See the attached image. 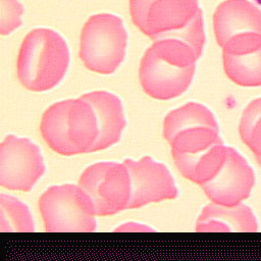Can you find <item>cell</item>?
I'll return each mask as SVG.
<instances>
[{"label": "cell", "mask_w": 261, "mask_h": 261, "mask_svg": "<svg viewBox=\"0 0 261 261\" xmlns=\"http://www.w3.org/2000/svg\"><path fill=\"white\" fill-rule=\"evenodd\" d=\"M45 172L40 148L28 138L8 135L0 144V186L29 192Z\"/></svg>", "instance_id": "ba28073f"}, {"label": "cell", "mask_w": 261, "mask_h": 261, "mask_svg": "<svg viewBox=\"0 0 261 261\" xmlns=\"http://www.w3.org/2000/svg\"><path fill=\"white\" fill-rule=\"evenodd\" d=\"M199 125L219 129L218 123L209 108L200 103L189 102L166 114L163 120V137L169 142L178 132Z\"/></svg>", "instance_id": "2e32d148"}, {"label": "cell", "mask_w": 261, "mask_h": 261, "mask_svg": "<svg viewBox=\"0 0 261 261\" xmlns=\"http://www.w3.org/2000/svg\"><path fill=\"white\" fill-rule=\"evenodd\" d=\"M223 68L227 77L242 87L261 86V34L243 33L222 47Z\"/></svg>", "instance_id": "8fae6325"}, {"label": "cell", "mask_w": 261, "mask_h": 261, "mask_svg": "<svg viewBox=\"0 0 261 261\" xmlns=\"http://www.w3.org/2000/svg\"><path fill=\"white\" fill-rule=\"evenodd\" d=\"M0 33L2 35H8L22 23L23 7L17 0H0Z\"/></svg>", "instance_id": "ffe728a7"}, {"label": "cell", "mask_w": 261, "mask_h": 261, "mask_svg": "<svg viewBox=\"0 0 261 261\" xmlns=\"http://www.w3.org/2000/svg\"><path fill=\"white\" fill-rule=\"evenodd\" d=\"M226 152L227 147L220 142L197 154L171 153V155L180 173L187 179L201 186L219 172L225 162Z\"/></svg>", "instance_id": "9a60e30c"}, {"label": "cell", "mask_w": 261, "mask_h": 261, "mask_svg": "<svg viewBox=\"0 0 261 261\" xmlns=\"http://www.w3.org/2000/svg\"><path fill=\"white\" fill-rule=\"evenodd\" d=\"M222 142L219 129L210 126H194L178 132L168 143L171 153L197 154Z\"/></svg>", "instance_id": "e0dca14e"}, {"label": "cell", "mask_w": 261, "mask_h": 261, "mask_svg": "<svg viewBox=\"0 0 261 261\" xmlns=\"http://www.w3.org/2000/svg\"><path fill=\"white\" fill-rule=\"evenodd\" d=\"M256 159H257V162H258V163H259V165H260V166H261V157H257V158H256Z\"/></svg>", "instance_id": "44dd1931"}, {"label": "cell", "mask_w": 261, "mask_h": 261, "mask_svg": "<svg viewBox=\"0 0 261 261\" xmlns=\"http://www.w3.org/2000/svg\"><path fill=\"white\" fill-rule=\"evenodd\" d=\"M79 186L92 199L97 215H112L127 209L132 188L124 162L103 161L88 166L80 176Z\"/></svg>", "instance_id": "52a82bcc"}, {"label": "cell", "mask_w": 261, "mask_h": 261, "mask_svg": "<svg viewBox=\"0 0 261 261\" xmlns=\"http://www.w3.org/2000/svg\"><path fill=\"white\" fill-rule=\"evenodd\" d=\"M130 175V199L127 209H136L147 204L177 197L178 191L168 168L150 156L139 160L125 159Z\"/></svg>", "instance_id": "9c48e42d"}, {"label": "cell", "mask_w": 261, "mask_h": 261, "mask_svg": "<svg viewBox=\"0 0 261 261\" xmlns=\"http://www.w3.org/2000/svg\"><path fill=\"white\" fill-rule=\"evenodd\" d=\"M126 44L127 33L119 16L94 14L82 29L79 56L89 70L111 74L123 61Z\"/></svg>", "instance_id": "5b68a950"}, {"label": "cell", "mask_w": 261, "mask_h": 261, "mask_svg": "<svg viewBox=\"0 0 261 261\" xmlns=\"http://www.w3.org/2000/svg\"><path fill=\"white\" fill-rule=\"evenodd\" d=\"M69 65V49L63 37L51 30L31 31L19 48L16 71L20 84L32 92H45L57 86Z\"/></svg>", "instance_id": "3957f363"}, {"label": "cell", "mask_w": 261, "mask_h": 261, "mask_svg": "<svg viewBox=\"0 0 261 261\" xmlns=\"http://www.w3.org/2000/svg\"><path fill=\"white\" fill-rule=\"evenodd\" d=\"M34 230V219L29 207L11 195L1 194L0 231L32 232Z\"/></svg>", "instance_id": "ac0fdd59"}, {"label": "cell", "mask_w": 261, "mask_h": 261, "mask_svg": "<svg viewBox=\"0 0 261 261\" xmlns=\"http://www.w3.org/2000/svg\"><path fill=\"white\" fill-rule=\"evenodd\" d=\"M198 58L191 45L181 40L153 41L140 62L139 80L144 92L157 100L180 96L193 81Z\"/></svg>", "instance_id": "7a4b0ae2"}, {"label": "cell", "mask_w": 261, "mask_h": 261, "mask_svg": "<svg viewBox=\"0 0 261 261\" xmlns=\"http://www.w3.org/2000/svg\"><path fill=\"white\" fill-rule=\"evenodd\" d=\"M93 107L98 122V138L91 152L101 151L116 144L126 120L120 99L107 91H93L81 96Z\"/></svg>", "instance_id": "4fadbf2b"}, {"label": "cell", "mask_w": 261, "mask_h": 261, "mask_svg": "<svg viewBox=\"0 0 261 261\" xmlns=\"http://www.w3.org/2000/svg\"><path fill=\"white\" fill-rule=\"evenodd\" d=\"M40 132L46 144L64 156L91 153L99 135L95 111L81 97L49 106L42 115Z\"/></svg>", "instance_id": "277c9868"}, {"label": "cell", "mask_w": 261, "mask_h": 261, "mask_svg": "<svg viewBox=\"0 0 261 261\" xmlns=\"http://www.w3.org/2000/svg\"><path fill=\"white\" fill-rule=\"evenodd\" d=\"M213 29L221 48L236 35L261 34V9L248 0H225L214 11Z\"/></svg>", "instance_id": "7c38bea8"}, {"label": "cell", "mask_w": 261, "mask_h": 261, "mask_svg": "<svg viewBox=\"0 0 261 261\" xmlns=\"http://www.w3.org/2000/svg\"><path fill=\"white\" fill-rule=\"evenodd\" d=\"M254 182V171L247 160L236 149L227 147L223 166L201 188L213 203L234 206L250 196Z\"/></svg>", "instance_id": "30bf717a"}, {"label": "cell", "mask_w": 261, "mask_h": 261, "mask_svg": "<svg viewBox=\"0 0 261 261\" xmlns=\"http://www.w3.org/2000/svg\"><path fill=\"white\" fill-rule=\"evenodd\" d=\"M129 13L135 25L152 41L178 39L202 55L206 38L199 0H129Z\"/></svg>", "instance_id": "6da1fadb"}, {"label": "cell", "mask_w": 261, "mask_h": 261, "mask_svg": "<svg viewBox=\"0 0 261 261\" xmlns=\"http://www.w3.org/2000/svg\"><path fill=\"white\" fill-rule=\"evenodd\" d=\"M39 209L46 231L92 232L97 227L94 203L76 185L48 188L39 198Z\"/></svg>", "instance_id": "8992f818"}, {"label": "cell", "mask_w": 261, "mask_h": 261, "mask_svg": "<svg viewBox=\"0 0 261 261\" xmlns=\"http://www.w3.org/2000/svg\"><path fill=\"white\" fill-rule=\"evenodd\" d=\"M255 1H256L258 4H260V5H261V0H255Z\"/></svg>", "instance_id": "7402d4cb"}, {"label": "cell", "mask_w": 261, "mask_h": 261, "mask_svg": "<svg viewBox=\"0 0 261 261\" xmlns=\"http://www.w3.org/2000/svg\"><path fill=\"white\" fill-rule=\"evenodd\" d=\"M240 137L255 157H261V98L251 101L244 109L240 124Z\"/></svg>", "instance_id": "d6986e66"}, {"label": "cell", "mask_w": 261, "mask_h": 261, "mask_svg": "<svg viewBox=\"0 0 261 261\" xmlns=\"http://www.w3.org/2000/svg\"><path fill=\"white\" fill-rule=\"evenodd\" d=\"M257 229L252 209L243 203L224 206L212 202L202 209L196 223V231L255 232Z\"/></svg>", "instance_id": "5bb4252c"}]
</instances>
